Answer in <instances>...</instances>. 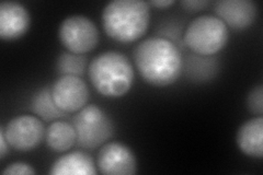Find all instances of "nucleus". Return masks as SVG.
Listing matches in <instances>:
<instances>
[{"label":"nucleus","instance_id":"7ed1b4c3","mask_svg":"<svg viewBox=\"0 0 263 175\" xmlns=\"http://www.w3.org/2000/svg\"><path fill=\"white\" fill-rule=\"evenodd\" d=\"M88 73L93 88L106 98L125 95L134 82V68L129 60L115 51L95 57L89 64Z\"/></svg>","mask_w":263,"mask_h":175},{"label":"nucleus","instance_id":"412c9836","mask_svg":"<svg viewBox=\"0 0 263 175\" xmlns=\"http://www.w3.org/2000/svg\"><path fill=\"white\" fill-rule=\"evenodd\" d=\"M9 144H8L4 127L0 128V159H5L6 154L9 151Z\"/></svg>","mask_w":263,"mask_h":175},{"label":"nucleus","instance_id":"423d86ee","mask_svg":"<svg viewBox=\"0 0 263 175\" xmlns=\"http://www.w3.org/2000/svg\"><path fill=\"white\" fill-rule=\"evenodd\" d=\"M59 38L68 52L84 55L97 47L99 30L95 22L88 16L72 14L61 23Z\"/></svg>","mask_w":263,"mask_h":175},{"label":"nucleus","instance_id":"4468645a","mask_svg":"<svg viewBox=\"0 0 263 175\" xmlns=\"http://www.w3.org/2000/svg\"><path fill=\"white\" fill-rule=\"evenodd\" d=\"M45 140L55 152L68 151L77 144V132L73 125L65 121H54L46 129Z\"/></svg>","mask_w":263,"mask_h":175},{"label":"nucleus","instance_id":"aec40b11","mask_svg":"<svg viewBox=\"0 0 263 175\" xmlns=\"http://www.w3.org/2000/svg\"><path fill=\"white\" fill-rule=\"evenodd\" d=\"M210 5L208 0H187V2H181V6L184 8V10L189 12H199L204 10Z\"/></svg>","mask_w":263,"mask_h":175},{"label":"nucleus","instance_id":"f8f14e48","mask_svg":"<svg viewBox=\"0 0 263 175\" xmlns=\"http://www.w3.org/2000/svg\"><path fill=\"white\" fill-rule=\"evenodd\" d=\"M237 145L240 151L251 158L263 157V119L262 116L245 122L237 132Z\"/></svg>","mask_w":263,"mask_h":175},{"label":"nucleus","instance_id":"6ab92c4d","mask_svg":"<svg viewBox=\"0 0 263 175\" xmlns=\"http://www.w3.org/2000/svg\"><path fill=\"white\" fill-rule=\"evenodd\" d=\"M35 173V170L30 164L24 162H13L7 165L3 171L4 175H33Z\"/></svg>","mask_w":263,"mask_h":175},{"label":"nucleus","instance_id":"f3484780","mask_svg":"<svg viewBox=\"0 0 263 175\" xmlns=\"http://www.w3.org/2000/svg\"><path fill=\"white\" fill-rule=\"evenodd\" d=\"M88 66V60L85 55L73 54L70 52L62 53L57 58L56 68L61 76L81 77L85 74Z\"/></svg>","mask_w":263,"mask_h":175},{"label":"nucleus","instance_id":"9d476101","mask_svg":"<svg viewBox=\"0 0 263 175\" xmlns=\"http://www.w3.org/2000/svg\"><path fill=\"white\" fill-rule=\"evenodd\" d=\"M214 11L227 28L246 30L256 21L258 7L251 0H220L214 4Z\"/></svg>","mask_w":263,"mask_h":175},{"label":"nucleus","instance_id":"4be33fe9","mask_svg":"<svg viewBox=\"0 0 263 175\" xmlns=\"http://www.w3.org/2000/svg\"><path fill=\"white\" fill-rule=\"evenodd\" d=\"M175 4L174 0H154V2H149L148 5L153 6L155 8H159V9H164Z\"/></svg>","mask_w":263,"mask_h":175},{"label":"nucleus","instance_id":"39448f33","mask_svg":"<svg viewBox=\"0 0 263 175\" xmlns=\"http://www.w3.org/2000/svg\"><path fill=\"white\" fill-rule=\"evenodd\" d=\"M77 144L82 149L93 150L106 144L114 134L113 122L101 107L90 104L76 114L72 121Z\"/></svg>","mask_w":263,"mask_h":175},{"label":"nucleus","instance_id":"0eeeda50","mask_svg":"<svg viewBox=\"0 0 263 175\" xmlns=\"http://www.w3.org/2000/svg\"><path fill=\"white\" fill-rule=\"evenodd\" d=\"M8 144L16 151L28 152L35 149L45 138V126L35 115H20L4 127Z\"/></svg>","mask_w":263,"mask_h":175},{"label":"nucleus","instance_id":"2eb2a0df","mask_svg":"<svg viewBox=\"0 0 263 175\" xmlns=\"http://www.w3.org/2000/svg\"><path fill=\"white\" fill-rule=\"evenodd\" d=\"M31 111L37 116L39 119L53 122L62 118H65L66 113L56 105L51 88L45 87L39 90L31 99Z\"/></svg>","mask_w":263,"mask_h":175},{"label":"nucleus","instance_id":"20e7f679","mask_svg":"<svg viewBox=\"0 0 263 175\" xmlns=\"http://www.w3.org/2000/svg\"><path fill=\"white\" fill-rule=\"evenodd\" d=\"M184 43L196 55L214 56L223 49L229 38L226 24L216 15L197 16L186 27Z\"/></svg>","mask_w":263,"mask_h":175},{"label":"nucleus","instance_id":"a211bd4d","mask_svg":"<svg viewBox=\"0 0 263 175\" xmlns=\"http://www.w3.org/2000/svg\"><path fill=\"white\" fill-rule=\"evenodd\" d=\"M247 106L252 114L262 116L263 114V87L259 85L254 87L247 98Z\"/></svg>","mask_w":263,"mask_h":175},{"label":"nucleus","instance_id":"f03ea898","mask_svg":"<svg viewBox=\"0 0 263 175\" xmlns=\"http://www.w3.org/2000/svg\"><path fill=\"white\" fill-rule=\"evenodd\" d=\"M149 23L151 6L143 0H113L102 11L105 33L120 43H132L141 38Z\"/></svg>","mask_w":263,"mask_h":175},{"label":"nucleus","instance_id":"6e6552de","mask_svg":"<svg viewBox=\"0 0 263 175\" xmlns=\"http://www.w3.org/2000/svg\"><path fill=\"white\" fill-rule=\"evenodd\" d=\"M97 165L104 175H133L137 173L134 152L126 145L111 141L104 144L98 153Z\"/></svg>","mask_w":263,"mask_h":175},{"label":"nucleus","instance_id":"9b49d317","mask_svg":"<svg viewBox=\"0 0 263 175\" xmlns=\"http://www.w3.org/2000/svg\"><path fill=\"white\" fill-rule=\"evenodd\" d=\"M30 13L23 5L16 2L0 4V37L14 41L23 36L30 28Z\"/></svg>","mask_w":263,"mask_h":175},{"label":"nucleus","instance_id":"dca6fc26","mask_svg":"<svg viewBox=\"0 0 263 175\" xmlns=\"http://www.w3.org/2000/svg\"><path fill=\"white\" fill-rule=\"evenodd\" d=\"M183 65L186 76L191 80L199 82L211 80L218 70L217 61L214 56L190 55L186 57Z\"/></svg>","mask_w":263,"mask_h":175},{"label":"nucleus","instance_id":"f257e3e1","mask_svg":"<svg viewBox=\"0 0 263 175\" xmlns=\"http://www.w3.org/2000/svg\"><path fill=\"white\" fill-rule=\"evenodd\" d=\"M134 62L148 85L163 88L174 85L183 69V58L178 45L162 37L152 36L134 49Z\"/></svg>","mask_w":263,"mask_h":175},{"label":"nucleus","instance_id":"ddd939ff","mask_svg":"<svg viewBox=\"0 0 263 175\" xmlns=\"http://www.w3.org/2000/svg\"><path fill=\"white\" fill-rule=\"evenodd\" d=\"M53 175H96L97 169L91 155L84 151H72L59 158L51 166Z\"/></svg>","mask_w":263,"mask_h":175},{"label":"nucleus","instance_id":"1a4fd4ad","mask_svg":"<svg viewBox=\"0 0 263 175\" xmlns=\"http://www.w3.org/2000/svg\"><path fill=\"white\" fill-rule=\"evenodd\" d=\"M51 90L56 105L65 113L79 112L88 103L90 92L81 77L61 76Z\"/></svg>","mask_w":263,"mask_h":175}]
</instances>
